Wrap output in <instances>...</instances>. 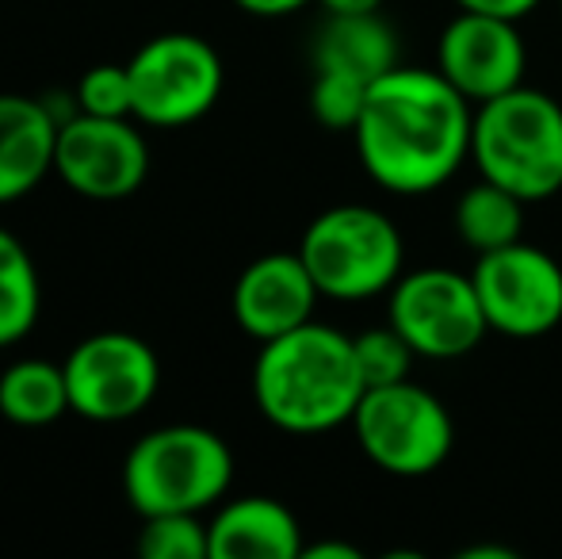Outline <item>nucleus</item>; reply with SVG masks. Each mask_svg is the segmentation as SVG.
I'll return each instance as SVG.
<instances>
[{"instance_id": "3", "label": "nucleus", "mask_w": 562, "mask_h": 559, "mask_svg": "<svg viewBox=\"0 0 562 559\" xmlns=\"http://www.w3.org/2000/svg\"><path fill=\"white\" fill-rule=\"evenodd\" d=\"M471 161L479 177L525 203L562 192V104L543 89H520L474 108Z\"/></svg>"}, {"instance_id": "28", "label": "nucleus", "mask_w": 562, "mask_h": 559, "mask_svg": "<svg viewBox=\"0 0 562 559\" xmlns=\"http://www.w3.org/2000/svg\"><path fill=\"white\" fill-rule=\"evenodd\" d=\"M459 559H513V552L502 545H486V548H463Z\"/></svg>"}, {"instance_id": "12", "label": "nucleus", "mask_w": 562, "mask_h": 559, "mask_svg": "<svg viewBox=\"0 0 562 559\" xmlns=\"http://www.w3.org/2000/svg\"><path fill=\"white\" fill-rule=\"evenodd\" d=\"M437 69L479 108L525 85L528 46L513 20L459 8L437 38Z\"/></svg>"}, {"instance_id": "7", "label": "nucleus", "mask_w": 562, "mask_h": 559, "mask_svg": "<svg viewBox=\"0 0 562 559\" xmlns=\"http://www.w3.org/2000/svg\"><path fill=\"white\" fill-rule=\"evenodd\" d=\"M134 89V120L146 127H188L223 97L226 69L218 51L192 31L157 35L126 62Z\"/></svg>"}, {"instance_id": "14", "label": "nucleus", "mask_w": 562, "mask_h": 559, "mask_svg": "<svg viewBox=\"0 0 562 559\" xmlns=\"http://www.w3.org/2000/svg\"><path fill=\"white\" fill-rule=\"evenodd\" d=\"M61 123L38 97L0 92V208L31 195L54 172Z\"/></svg>"}, {"instance_id": "11", "label": "nucleus", "mask_w": 562, "mask_h": 559, "mask_svg": "<svg viewBox=\"0 0 562 559\" xmlns=\"http://www.w3.org/2000/svg\"><path fill=\"white\" fill-rule=\"evenodd\" d=\"M54 172L85 200L115 203L134 195L149 177V146L138 120L77 112L58 131Z\"/></svg>"}, {"instance_id": "20", "label": "nucleus", "mask_w": 562, "mask_h": 559, "mask_svg": "<svg viewBox=\"0 0 562 559\" xmlns=\"http://www.w3.org/2000/svg\"><path fill=\"white\" fill-rule=\"evenodd\" d=\"M142 559H211V529L203 514H154L142 517Z\"/></svg>"}, {"instance_id": "21", "label": "nucleus", "mask_w": 562, "mask_h": 559, "mask_svg": "<svg viewBox=\"0 0 562 559\" xmlns=\"http://www.w3.org/2000/svg\"><path fill=\"white\" fill-rule=\"evenodd\" d=\"M352 349H356V365H360V376L368 388H386V383L409 380V368H414V360H417V353L409 349V342L391 322L356 334Z\"/></svg>"}, {"instance_id": "5", "label": "nucleus", "mask_w": 562, "mask_h": 559, "mask_svg": "<svg viewBox=\"0 0 562 559\" xmlns=\"http://www.w3.org/2000/svg\"><path fill=\"white\" fill-rule=\"evenodd\" d=\"M314 283L337 303L391 295L406 272V238L394 219L368 203H337L311 219L299 242Z\"/></svg>"}, {"instance_id": "26", "label": "nucleus", "mask_w": 562, "mask_h": 559, "mask_svg": "<svg viewBox=\"0 0 562 559\" xmlns=\"http://www.w3.org/2000/svg\"><path fill=\"white\" fill-rule=\"evenodd\" d=\"M299 559H360V548L345 540H322V545H306Z\"/></svg>"}, {"instance_id": "24", "label": "nucleus", "mask_w": 562, "mask_h": 559, "mask_svg": "<svg viewBox=\"0 0 562 559\" xmlns=\"http://www.w3.org/2000/svg\"><path fill=\"white\" fill-rule=\"evenodd\" d=\"M463 12H482V15H502V20L520 23L525 15H532L543 0H456Z\"/></svg>"}, {"instance_id": "8", "label": "nucleus", "mask_w": 562, "mask_h": 559, "mask_svg": "<svg viewBox=\"0 0 562 559\" xmlns=\"http://www.w3.org/2000/svg\"><path fill=\"white\" fill-rule=\"evenodd\" d=\"M61 368L74 414L100 425L138 418L161 388V360L154 345L126 329H104L77 342Z\"/></svg>"}, {"instance_id": "6", "label": "nucleus", "mask_w": 562, "mask_h": 559, "mask_svg": "<svg viewBox=\"0 0 562 559\" xmlns=\"http://www.w3.org/2000/svg\"><path fill=\"white\" fill-rule=\"evenodd\" d=\"M352 433L379 471L398 479H425L445 468L456 445V422L440 395L414 380L368 388L352 414Z\"/></svg>"}, {"instance_id": "16", "label": "nucleus", "mask_w": 562, "mask_h": 559, "mask_svg": "<svg viewBox=\"0 0 562 559\" xmlns=\"http://www.w3.org/2000/svg\"><path fill=\"white\" fill-rule=\"evenodd\" d=\"M314 69H337L360 81H379L402 66L398 35L379 12H352V15H326L318 38H314Z\"/></svg>"}, {"instance_id": "27", "label": "nucleus", "mask_w": 562, "mask_h": 559, "mask_svg": "<svg viewBox=\"0 0 562 559\" xmlns=\"http://www.w3.org/2000/svg\"><path fill=\"white\" fill-rule=\"evenodd\" d=\"M326 15H352V12H379L383 0H318Z\"/></svg>"}, {"instance_id": "19", "label": "nucleus", "mask_w": 562, "mask_h": 559, "mask_svg": "<svg viewBox=\"0 0 562 559\" xmlns=\"http://www.w3.org/2000/svg\"><path fill=\"white\" fill-rule=\"evenodd\" d=\"M43 311V283L27 246L0 226V349L23 342Z\"/></svg>"}, {"instance_id": "25", "label": "nucleus", "mask_w": 562, "mask_h": 559, "mask_svg": "<svg viewBox=\"0 0 562 559\" xmlns=\"http://www.w3.org/2000/svg\"><path fill=\"white\" fill-rule=\"evenodd\" d=\"M245 15H257V20H283V15L303 12L314 0H234Z\"/></svg>"}, {"instance_id": "10", "label": "nucleus", "mask_w": 562, "mask_h": 559, "mask_svg": "<svg viewBox=\"0 0 562 559\" xmlns=\"http://www.w3.org/2000/svg\"><path fill=\"white\" fill-rule=\"evenodd\" d=\"M490 334L532 342L562 322V265L532 242L479 254L471 269Z\"/></svg>"}, {"instance_id": "13", "label": "nucleus", "mask_w": 562, "mask_h": 559, "mask_svg": "<svg viewBox=\"0 0 562 559\" xmlns=\"http://www.w3.org/2000/svg\"><path fill=\"white\" fill-rule=\"evenodd\" d=\"M318 299V283L295 249V254H265L245 265L234 283L229 306H234V322L252 342H272V337L314 322Z\"/></svg>"}, {"instance_id": "4", "label": "nucleus", "mask_w": 562, "mask_h": 559, "mask_svg": "<svg viewBox=\"0 0 562 559\" xmlns=\"http://www.w3.org/2000/svg\"><path fill=\"white\" fill-rule=\"evenodd\" d=\"M234 483V452L215 429L192 422L149 429L123 460V494L138 517L207 514Z\"/></svg>"}, {"instance_id": "9", "label": "nucleus", "mask_w": 562, "mask_h": 559, "mask_svg": "<svg viewBox=\"0 0 562 559\" xmlns=\"http://www.w3.org/2000/svg\"><path fill=\"white\" fill-rule=\"evenodd\" d=\"M391 322L422 360H459L490 334L471 272L414 269L391 288Z\"/></svg>"}, {"instance_id": "15", "label": "nucleus", "mask_w": 562, "mask_h": 559, "mask_svg": "<svg viewBox=\"0 0 562 559\" xmlns=\"http://www.w3.org/2000/svg\"><path fill=\"white\" fill-rule=\"evenodd\" d=\"M207 529L211 559H299L306 548L299 517L268 494L223 502Z\"/></svg>"}, {"instance_id": "1", "label": "nucleus", "mask_w": 562, "mask_h": 559, "mask_svg": "<svg viewBox=\"0 0 562 559\" xmlns=\"http://www.w3.org/2000/svg\"><path fill=\"white\" fill-rule=\"evenodd\" d=\"M474 104L440 69L394 66L371 81L356 123V154L379 188L425 195L471 161Z\"/></svg>"}, {"instance_id": "29", "label": "nucleus", "mask_w": 562, "mask_h": 559, "mask_svg": "<svg viewBox=\"0 0 562 559\" xmlns=\"http://www.w3.org/2000/svg\"><path fill=\"white\" fill-rule=\"evenodd\" d=\"M559 8H562V0H559Z\"/></svg>"}, {"instance_id": "23", "label": "nucleus", "mask_w": 562, "mask_h": 559, "mask_svg": "<svg viewBox=\"0 0 562 559\" xmlns=\"http://www.w3.org/2000/svg\"><path fill=\"white\" fill-rule=\"evenodd\" d=\"M77 108L85 115H108V120H134V89L126 66H92L74 89Z\"/></svg>"}, {"instance_id": "2", "label": "nucleus", "mask_w": 562, "mask_h": 559, "mask_svg": "<svg viewBox=\"0 0 562 559\" xmlns=\"http://www.w3.org/2000/svg\"><path fill=\"white\" fill-rule=\"evenodd\" d=\"M363 383L356 365L352 337L326 322L280 334L260 342L252 360V403L276 429L299 433H329L348 425L360 406Z\"/></svg>"}, {"instance_id": "22", "label": "nucleus", "mask_w": 562, "mask_h": 559, "mask_svg": "<svg viewBox=\"0 0 562 559\" xmlns=\"http://www.w3.org/2000/svg\"><path fill=\"white\" fill-rule=\"evenodd\" d=\"M371 81H360L352 74H337V69H314L311 85V112L322 127L329 131H356L368 104Z\"/></svg>"}, {"instance_id": "17", "label": "nucleus", "mask_w": 562, "mask_h": 559, "mask_svg": "<svg viewBox=\"0 0 562 559\" xmlns=\"http://www.w3.org/2000/svg\"><path fill=\"white\" fill-rule=\"evenodd\" d=\"M0 414L12 425H27V429L74 414L66 368L43 357H23L8 365L0 372Z\"/></svg>"}, {"instance_id": "18", "label": "nucleus", "mask_w": 562, "mask_h": 559, "mask_svg": "<svg viewBox=\"0 0 562 559\" xmlns=\"http://www.w3.org/2000/svg\"><path fill=\"white\" fill-rule=\"evenodd\" d=\"M525 208L520 195L494 180L479 177L456 200V234L474 254H494L525 238Z\"/></svg>"}]
</instances>
